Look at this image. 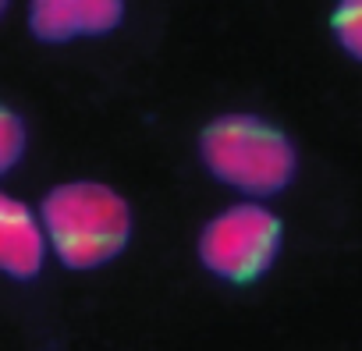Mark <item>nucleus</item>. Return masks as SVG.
<instances>
[{"label":"nucleus","mask_w":362,"mask_h":351,"mask_svg":"<svg viewBox=\"0 0 362 351\" xmlns=\"http://www.w3.org/2000/svg\"><path fill=\"white\" fill-rule=\"evenodd\" d=\"M330 29L341 50L362 61V0H337V8L330 15Z\"/></svg>","instance_id":"0eeeda50"},{"label":"nucleus","mask_w":362,"mask_h":351,"mask_svg":"<svg viewBox=\"0 0 362 351\" xmlns=\"http://www.w3.org/2000/svg\"><path fill=\"white\" fill-rule=\"evenodd\" d=\"M124 22V0H33L29 32L40 43L96 40Z\"/></svg>","instance_id":"20e7f679"},{"label":"nucleus","mask_w":362,"mask_h":351,"mask_svg":"<svg viewBox=\"0 0 362 351\" xmlns=\"http://www.w3.org/2000/svg\"><path fill=\"white\" fill-rule=\"evenodd\" d=\"M40 224L50 252L68 270H100L132 242V206L103 182L54 185L40 203Z\"/></svg>","instance_id":"f257e3e1"},{"label":"nucleus","mask_w":362,"mask_h":351,"mask_svg":"<svg viewBox=\"0 0 362 351\" xmlns=\"http://www.w3.org/2000/svg\"><path fill=\"white\" fill-rule=\"evenodd\" d=\"M199 160L210 178L245 199L281 196L298 174L295 142L259 114H221L199 135Z\"/></svg>","instance_id":"f03ea898"},{"label":"nucleus","mask_w":362,"mask_h":351,"mask_svg":"<svg viewBox=\"0 0 362 351\" xmlns=\"http://www.w3.org/2000/svg\"><path fill=\"white\" fill-rule=\"evenodd\" d=\"M8 4H11V0H0V18H4V11H8Z\"/></svg>","instance_id":"6e6552de"},{"label":"nucleus","mask_w":362,"mask_h":351,"mask_svg":"<svg viewBox=\"0 0 362 351\" xmlns=\"http://www.w3.org/2000/svg\"><path fill=\"white\" fill-rule=\"evenodd\" d=\"M50 256L40 213L11 192H0V273L11 280H36Z\"/></svg>","instance_id":"39448f33"},{"label":"nucleus","mask_w":362,"mask_h":351,"mask_svg":"<svg viewBox=\"0 0 362 351\" xmlns=\"http://www.w3.org/2000/svg\"><path fill=\"white\" fill-rule=\"evenodd\" d=\"M281 245H284L281 217L270 206L245 199V203L224 206L203 224L196 256L203 270L214 273L217 280L252 284L263 273H270V266L281 256Z\"/></svg>","instance_id":"7ed1b4c3"},{"label":"nucleus","mask_w":362,"mask_h":351,"mask_svg":"<svg viewBox=\"0 0 362 351\" xmlns=\"http://www.w3.org/2000/svg\"><path fill=\"white\" fill-rule=\"evenodd\" d=\"M25 149H29V128H25V121L11 107L0 103V178L11 174L22 163Z\"/></svg>","instance_id":"423d86ee"}]
</instances>
